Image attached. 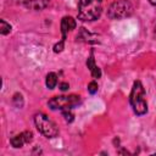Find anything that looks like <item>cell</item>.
<instances>
[{
	"label": "cell",
	"instance_id": "cell-8",
	"mask_svg": "<svg viewBox=\"0 0 156 156\" xmlns=\"http://www.w3.org/2000/svg\"><path fill=\"white\" fill-rule=\"evenodd\" d=\"M16 2L20 5H23L27 9L40 11V10H44L49 6L50 0H16Z\"/></svg>",
	"mask_w": 156,
	"mask_h": 156
},
{
	"label": "cell",
	"instance_id": "cell-14",
	"mask_svg": "<svg viewBox=\"0 0 156 156\" xmlns=\"http://www.w3.org/2000/svg\"><path fill=\"white\" fill-rule=\"evenodd\" d=\"M68 88H69V84H68V83H61V84H60V89H61L62 91H66Z\"/></svg>",
	"mask_w": 156,
	"mask_h": 156
},
{
	"label": "cell",
	"instance_id": "cell-11",
	"mask_svg": "<svg viewBox=\"0 0 156 156\" xmlns=\"http://www.w3.org/2000/svg\"><path fill=\"white\" fill-rule=\"evenodd\" d=\"M11 32V26L10 23H7L5 20H0V33L2 35H6Z\"/></svg>",
	"mask_w": 156,
	"mask_h": 156
},
{
	"label": "cell",
	"instance_id": "cell-12",
	"mask_svg": "<svg viewBox=\"0 0 156 156\" xmlns=\"http://www.w3.org/2000/svg\"><path fill=\"white\" fill-rule=\"evenodd\" d=\"M61 112H62V116L65 117V121H66V122L71 123V122L74 119V115L72 113V110H63V111H61Z\"/></svg>",
	"mask_w": 156,
	"mask_h": 156
},
{
	"label": "cell",
	"instance_id": "cell-2",
	"mask_svg": "<svg viewBox=\"0 0 156 156\" xmlns=\"http://www.w3.org/2000/svg\"><path fill=\"white\" fill-rule=\"evenodd\" d=\"M129 104L135 115L143 116L147 112V102L145 99V89L140 80H135L133 83L130 95H129Z\"/></svg>",
	"mask_w": 156,
	"mask_h": 156
},
{
	"label": "cell",
	"instance_id": "cell-7",
	"mask_svg": "<svg viewBox=\"0 0 156 156\" xmlns=\"http://www.w3.org/2000/svg\"><path fill=\"white\" fill-rule=\"evenodd\" d=\"M32 140H33V133L30 130H24L20 134L12 136L10 139V143L13 147L18 149V147H22L24 144H29Z\"/></svg>",
	"mask_w": 156,
	"mask_h": 156
},
{
	"label": "cell",
	"instance_id": "cell-3",
	"mask_svg": "<svg viewBox=\"0 0 156 156\" xmlns=\"http://www.w3.org/2000/svg\"><path fill=\"white\" fill-rule=\"evenodd\" d=\"M34 123L37 129L46 138H55L58 134V128L56 126V123L49 118L45 113H35L34 116Z\"/></svg>",
	"mask_w": 156,
	"mask_h": 156
},
{
	"label": "cell",
	"instance_id": "cell-6",
	"mask_svg": "<svg viewBox=\"0 0 156 156\" xmlns=\"http://www.w3.org/2000/svg\"><path fill=\"white\" fill-rule=\"evenodd\" d=\"M77 23H76V20L71 16H65L62 20H61V33H62V39L61 41H58L55 46H54V51L55 52H61L63 50V46H65V41H66V35H67V32H71L76 28Z\"/></svg>",
	"mask_w": 156,
	"mask_h": 156
},
{
	"label": "cell",
	"instance_id": "cell-4",
	"mask_svg": "<svg viewBox=\"0 0 156 156\" xmlns=\"http://www.w3.org/2000/svg\"><path fill=\"white\" fill-rule=\"evenodd\" d=\"M80 104V96L71 94V95H60V96H54L52 99L49 100L48 106L51 110H72L76 106Z\"/></svg>",
	"mask_w": 156,
	"mask_h": 156
},
{
	"label": "cell",
	"instance_id": "cell-9",
	"mask_svg": "<svg viewBox=\"0 0 156 156\" xmlns=\"http://www.w3.org/2000/svg\"><path fill=\"white\" fill-rule=\"evenodd\" d=\"M87 67L89 68V71H90L93 78L99 79V78L101 77V71H100V68H99V67L96 66V63H95L94 51H93V50L90 51V55H89V57H88V60H87Z\"/></svg>",
	"mask_w": 156,
	"mask_h": 156
},
{
	"label": "cell",
	"instance_id": "cell-5",
	"mask_svg": "<svg viewBox=\"0 0 156 156\" xmlns=\"http://www.w3.org/2000/svg\"><path fill=\"white\" fill-rule=\"evenodd\" d=\"M133 13V5L128 0H118L110 5L107 16L111 20H121L129 17Z\"/></svg>",
	"mask_w": 156,
	"mask_h": 156
},
{
	"label": "cell",
	"instance_id": "cell-10",
	"mask_svg": "<svg viewBox=\"0 0 156 156\" xmlns=\"http://www.w3.org/2000/svg\"><path fill=\"white\" fill-rule=\"evenodd\" d=\"M57 74L54 72H50L46 74V79H45V84L49 89H54L57 85Z\"/></svg>",
	"mask_w": 156,
	"mask_h": 156
},
{
	"label": "cell",
	"instance_id": "cell-13",
	"mask_svg": "<svg viewBox=\"0 0 156 156\" xmlns=\"http://www.w3.org/2000/svg\"><path fill=\"white\" fill-rule=\"evenodd\" d=\"M98 89H99V87H98V83H96L95 80H93V82H90V83L88 84V91H89L90 94H95V93L98 91Z\"/></svg>",
	"mask_w": 156,
	"mask_h": 156
},
{
	"label": "cell",
	"instance_id": "cell-1",
	"mask_svg": "<svg viewBox=\"0 0 156 156\" xmlns=\"http://www.w3.org/2000/svg\"><path fill=\"white\" fill-rule=\"evenodd\" d=\"M102 12L101 0H79L78 1V20L91 22L98 20Z\"/></svg>",
	"mask_w": 156,
	"mask_h": 156
},
{
	"label": "cell",
	"instance_id": "cell-15",
	"mask_svg": "<svg viewBox=\"0 0 156 156\" xmlns=\"http://www.w3.org/2000/svg\"><path fill=\"white\" fill-rule=\"evenodd\" d=\"M149 2H150L152 6H156V0H149Z\"/></svg>",
	"mask_w": 156,
	"mask_h": 156
}]
</instances>
